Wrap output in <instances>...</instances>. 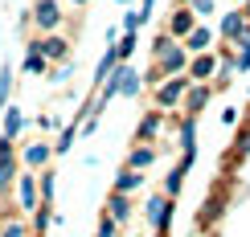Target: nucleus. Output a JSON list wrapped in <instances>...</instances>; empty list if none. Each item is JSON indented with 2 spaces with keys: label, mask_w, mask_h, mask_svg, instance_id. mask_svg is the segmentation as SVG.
<instances>
[{
  "label": "nucleus",
  "mask_w": 250,
  "mask_h": 237,
  "mask_svg": "<svg viewBox=\"0 0 250 237\" xmlns=\"http://www.w3.org/2000/svg\"><path fill=\"white\" fill-rule=\"evenodd\" d=\"M189 90H193V78H189V74L160 82V86H156V107H160V110H168V107H181V102L189 98Z\"/></svg>",
  "instance_id": "obj_1"
},
{
  "label": "nucleus",
  "mask_w": 250,
  "mask_h": 237,
  "mask_svg": "<svg viewBox=\"0 0 250 237\" xmlns=\"http://www.w3.org/2000/svg\"><path fill=\"white\" fill-rule=\"evenodd\" d=\"M234 66L242 70V74L250 70V37H242V41H238V57H234Z\"/></svg>",
  "instance_id": "obj_23"
},
{
  "label": "nucleus",
  "mask_w": 250,
  "mask_h": 237,
  "mask_svg": "<svg viewBox=\"0 0 250 237\" xmlns=\"http://www.w3.org/2000/svg\"><path fill=\"white\" fill-rule=\"evenodd\" d=\"M209 45H213V33H209L205 25H197L193 33H189V41H185V49H189V54H197V57L209 54Z\"/></svg>",
  "instance_id": "obj_12"
},
{
  "label": "nucleus",
  "mask_w": 250,
  "mask_h": 237,
  "mask_svg": "<svg viewBox=\"0 0 250 237\" xmlns=\"http://www.w3.org/2000/svg\"><path fill=\"white\" fill-rule=\"evenodd\" d=\"M140 86H144V78L127 66V78H123V98H135V94H140Z\"/></svg>",
  "instance_id": "obj_21"
},
{
  "label": "nucleus",
  "mask_w": 250,
  "mask_h": 237,
  "mask_svg": "<svg viewBox=\"0 0 250 237\" xmlns=\"http://www.w3.org/2000/svg\"><path fill=\"white\" fill-rule=\"evenodd\" d=\"M140 25H144V13H140V8L123 13V33H140Z\"/></svg>",
  "instance_id": "obj_25"
},
{
  "label": "nucleus",
  "mask_w": 250,
  "mask_h": 237,
  "mask_svg": "<svg viewBox=\"0 0 250 237\" xmlns=\"http://www.w3.org/2000/svg\"><path fill=\"white\" fill-rule=\"evenodd\" d=\"M152 164H156V147H148V143H140V147H131V156H127V168L144 172V168H152Z\"/></svg>",
  "instance_id": "obj_14"
},
{
  "label": "nucleus",
  "mask_w": 250,
  "mask_h": 237,
  "mask_svg": "<svg viewBox=\"0 0 250 237\" xmlns=\"http://www.w3.org/2000/svg\"><path fill=\"white\" fill-rule=\"evenodd\" d=\"M193 29H197V13H193V8H176L164 33H168L172 41H189V33H193Z\"/></svg>",
  "instance_id": "obj_4"
},
{
  "label": "nucleus",
  "mask_w": 250,
  "mask_h": 237,
  "mask_svg": "<svg viewBox=\"0 0 250 237\" xmlns=\"http://www.w3.org/2000/svg\"><path fill=\"white\" fill-rule=\"evenodd\" d=\"M115 45H119V57L127 61V57H131V49H135V33H123V41H115Z\"/></svg>",
  "instance_id": "obj_27"
},
{
  "label": "nucleus",
  "mask_w": 250,
  "mask_h": 237,
  "mask_svg": "<svg viewBox=\"0 0 250 237\" xmlns=\"http://www.w3.org/2000/svg\"><path fill=\"white\" fill-rule=\"evenodd\" d=\"M140 184H144V176H140V172H135V168H123L119 176H115V192H123V197H131V192L140 188Z\"/></svg>",
  "instance_id": "obj_18"
},
{
  "label": "nucleus",
  "mask_w": 250,
  "mask_h": 237,
  "mask_svg": "<svg viewBox=\"0 0 250 237\" xmlns=\"http://www.w3.org/2000/svg\"><path fill=\"white\" fill-rule=\"evenodd\" d=\"M238 4H250V0H238Z\"/></svg>",
  "instance_id": "obj_33"
},
{
  "label": "nucleus",
  "mask_w": 250,
  "mask_h": 237,
  "mask_svg": "<svg viewBox=\"0 0 250 237\" xmlns=\"http://www.w3.org/2000/svg\"><path fill=\"white\" fill-rule=\"evenodd\" d=\"M107 209H111V213H107L111 221H127V217H131V201L123 197V192H115V188H111V201H107Z\"/></svg>",
  "instance_id": "obj_16"
},
{
  "label": "nucleus",
  "mask_w": 250,
  "mask_h": 237,
  "mask_svg": "<svg viewBox=\"0 0 250 237\" xmlns=\"http://www.w3.org/2000/svg\"><path fill=\"white\" fill-rule=\"evenodd\" d=\"M74 139H78V127H62V135H58V143H54V151H70V147H74Z\"/></svg>",
  "instance_id": "obj_22"
},
{
  "label": "nucleus",
  "mask_w": 250,
  "mask_h": 237,
  "mask_svg": "<svg viewBox=\"0 0 250 237\" xmlns=\"http://www.w3.org/2000/svg\"><path fill=\"white\" fill-rule=\"evenodd\" d=\"M144 221L152 225L156 233H168V221H172V197H152L148 204H144Z\"/></svg>",
  "instance_id": "obj_2"
},
{
  "label": "nucleus",
  "mask_w": 250,
  "mask_h": 237,
  "mask_svg": "<svg viewBox=\"0 0 250 237\" xmlns=\"http://www.w3.org/2000/svg\"><path fill=\"white\" fill-rule=\"evenodd\" d=\"M13 180H21L17 176V143L0 135V192H8Z\"/></svg>",
  "instance_id": "obj_3"
},
{
  "label": "nucleus",
  "mask_w": 250,
  "mask_h": 237,
  "mask_svg": "<svg viewBox=\"0 0 250 237\" xmlns=\"http://www.w3.org/2000/svg\"><path fill=\"white\" fill-rule=\"evenodd\" d=\"M185 172H189V164H176V168H172V176L164 180V197L176 201V192H181V184H185Z\"/></svg>",
  "instance_id": "obj_19"
},
{
  "label": "nucleus",
  "mask_w": 250,
  "mask_h": 237,
  "mask_svg": "<svg viewBox=\"0 0 250 237\" xmlns=\"http://www.w3.org/2000/svg\"><path fill=\"white\" fill-rule=\"evenodd\" d=\"M246 17H250V4H246Z\"/></svg>",
  "instance_id": "obj_35"
},
{
  "label": "nucleus",
  "mask_w": 250,
  "mask_h": 237,
  "mask_svg": "<svg viewBox=\"0 0 250 237\" xmlns=\"http://www.w3.org/2000/svg\"><path fill=\"white\" fill-rule=\"evenodd\" d=\"M209 102V82H193V90H189V98H185V115H201V107Z\"/></svg>",
  "instance_id": "obj_9"
},
{
  "label": "nucleus",
  "mask_w": 250,
  "mask_h": 237,
  "mask_svg": "<svg viewBox=\"0 0 250 237\" xmlns=\"http://www.w3.org/2000/svg\"><path fill=\"white\" fill-rule=\"evenodd\" d=\"M21 131H25V115H21L17 107H8V110H4V139H13V143H17V139H21Z\"/></svg>",
  "instance_id": "obj_17"
},
{
  "label": "nucleus",
  "mask_w": 250,
  "mask_h": 237,
  "mask_svg": "<svg viewBox=\"0 0 250 237\" xmlns=\"http://www.w3.org/2000/svg\"><path fill=\"white\" fill-rule=\"evenodd\" d=\"M119 4H127V0H119Z\"/></svg>",
  "instance_id": "obj_36"
},
{
  "label": "nucleus",
  "mask_w": 250,
  "mask_h": 237,
  "mask_svg": "<svg viewBox=\"0 0 250 237\" xmlns=\"http://www.w3.org/2000/svg\"><path fill=\"white\" fill-rule=\"evenodd\" d=\"M115 225H119V221H111V217H103V221H99V237H115Z\"/></svg>",
  "instance_id": "obj_30"
},
{
  "label": "nucleus",
  "mask_w": 250,
  "mask_h": 237,
  "mask_svg": "<svg viewBox=\"0 0 250 237\" xmlns=\"http://www.w3.org/2000/svg\"><path fill=\"white\" fill-rule=\"evenodd\" d=\"M8 94H13V66H0V107H8Z\"/></svg>",
  "instance_id": "obj_20"
},
{
  "label": "nucleus",
  "mask_w": 250,
  "mask_h": 237,
  "mask_svg": "<svg viewBox=\"0 0 250 237\" xmlns=\"http://www.w3.org/2000/svg\"><path fill=\"white\" fill-rule=\"evenodd\" d=\"M189 8L197 13V20H201V17H209V13H213V0H189Z\"/></svg>",
  "instance_id": "obj_28"
},
{
  "label": "nucleus",
  "mask_w": 250,
  "mask_h": 237,
  "mask_svg": "<svg viewBox=\"0 0 250 237\" xmlns=\"http://www.w3.org/2000/svg\"><path fill=\"white\" fill-rule=\"evenodd\" d=\"M156 237H164V233H156Z\"/></svg>",
  "instance_id": "obj_37"
},
{
  "label": "nucleus",
  "mask_w": 250,
  "mask_h": 237,
  "mask_svg": "<svg viewBox=\"0 0 250 237\" xmlns=\"http://www.w3.org/2000/svg\"><path fill=\"white\" fill-rule=\"evenodd\" d=\"M37 172H25V176H21L17 180V197H21V209H25V213H37L41 209V204H37Z\"/></svg>",
  "instance_id": "obj_5"
},
{
  "label": "nucleus",
  "mask_w": 250,
  "mask_h": 237,
  "mask_svg": "<svg viewBox=\"0 0 250 237\" xmlns=\"http://www.w3.org/2000/svg\"><path fill=\"white\" fill-rule=\"evenodd\" d=\"M213 70H217L213 54H201V57H193V66H189V78H193V82H205V78H213Z\"/></svg>",
  "instance_id": "obj_15"
},
{
  "label": "nucleus",
  "mask_w": 250,
  "mask_h": 237,
  "mask_svg": "<svg viewBox=\"0 0 250 237\" xmlns=\"http://www.w3.org/2000/svg\"><path fill=\"white\" fill-rule=\"evenodd\" d=\"M33 237H45V233H33Z\"/></svg>",
  "instance_id": "obj_34"
},
{
  "label": "nucleus",
  "mask_w": 250,
  "mask_h": 237,
  "mask_svg": "<svg viewBox=\"0 0 250 237\" xmlns=\"http://www.w3.org/2000/svg\"><path fill=\"white\" fill-rule=\"evenodd\" d=\"M33 20H37V29L54 33V29L62 25V8H58V0H37V8H33Z\"/></svg>",
  "instance_id": "obj_6"
},
{
  "label": "nucleus",
  "mask_w": 250,
  "mask_h": 237,
  "mask_svg": "<svg viewBox=\"0 0 250 237\" xmlns=\"http://www.w3.org/2000/svg\"><path fill=\"white\" fill-rule=\"evenodd\" d=\"M0 237H33V233L25 229V221H8L4 229H0Z\"/></svg>",
  "instance_id": "obj_26"
},
{
  "label": "nucleus",
  "mask_w": 250,
  "mask_h": 237,
  "mask_svg": "<svg viewBox=\"0 0 250 237\" xmlns=\"http://www.w3.org/2000/svg\"><path fill=\"white\" fill-rule=\"evenodd\" d=\"M152 8H156V0H140V13H144V20L152 17Z\"/></svg>",
  "instance_id": "obj_31"
},
{
  "label": "nucleus",
  "mask_w": 250,
  "mask_h": 237,
  "mask_svg": "<svg viewBox=\"0 0 250 237\" xmlns=\"http://www.w3.org/2000/svg\"><path fill=\"white\" fill-rule=\"evenodd\" d=\"M37 49H41V54H45L49 61H66V54H70V45H66V41H62L58 33L41 37V41H37Z\"/></svg>",
  "instance_id": "obj_10"
},
{
  "label": "nucleus",
  "mask_w": 250,
  "mask_h": 237,
  "mask_svg": "<svg viewBox=\"0 0 250 237\" xmlns=\"http://www.w3.org/2000/svg\"><path fill=\"white\" fill-rule=\"evenodd\" d=\"M33 217H37V221H33V225H37V233H45V225H49V204H41Z\"/></svg>",
  "instance_id": "obj_29"
},
{
  "label": "nucleus",
  "mask_w": 250,
  "mask_h": 237,
  "mask_svg": "<svg viewBox=\"0 0 250 237\" xmlns=\"http://www.w3.org/2000/svg\"><path fill=\"white\" fill-rule=\"evenodd\" d=\"M189 66H193V61H189V49H181V45H172L168 49V54H164L160 57V70H164V74H176V78H181V74H189Z\"/></svg>",
  "instance_id": "obj_7"
},
{
  "label": "nucleus",
  "mask_w": 250,
  "mask_h": 237,
  "mask_svg": "<svg viewBox=\"0 0 250 237\" xmlns=\"http://www.w3.org/2000/svg\"><path fill=\"white\" fill-rule=\"evenodd\" d=\"M41 204H54V172H41Z\"/></svg>",
  "instance_id": "obj_24"
},
{
  "label": "nucleus",
  "mask_w": 250,
  "mask_h": 237,
  "mask_svg": "<svg viewBox=\"0 0 250 237\" xmlns=\"http://www.w3.org/2000/svg\"><path fill=\"white\" fill-rule=\"evenodd\" d=\"M74 4H90V0H74Z\"/></svg>",
  "instance_id": "obj_32"
},
{
  "label": "nucleus",
  "mask_w": 250,
  "mask_h": 237,
  "mask_svg": "<svg viewBox=\"0 0 250 237\" xmlns=\"http://www.w3.org/2000/svg\"><path fill=\"white\" fill-rule=\"evenodd\" d=\"M160 123H164L160 110L144 115V119H140V127H135V139H140V143H152V139H156V131H160Z\"/></svg>",
  "instance_id": "obj_13"
},
{
  "label": "nucleus",
  "mask_w": 250,
  "mask_h": 237,
  "mask_svg": "<svg viewBox=\"0 0 250 237\" xmlns=\"http://www.w3.org/2000/svg\"><path fill=\"white\" fill-rule=\"evenodd\" d=\"M49 156H54V147H49V143H41V139H37V143H29V147H25V168H29V172H37V168L45 172Z\"/></svg>",
  "instance_id": "obj_8"
},
{
  "label": "nucleus",
  "mask_w": 250,
  "mask_h": 237,
  "mask_svg": "<svg viewBox=\"0 0 250 237\" xmlns=\"http://www.w3.org/2000/svg\"><path fill=\"white\" fill-rule=\"evenodd\" d=\"M25 74H33V78H45L49 74V57L37 49V41L29 45V54H25Z\"/></svg>",
  "instance_id": "obj_11"
}]
</instances>
